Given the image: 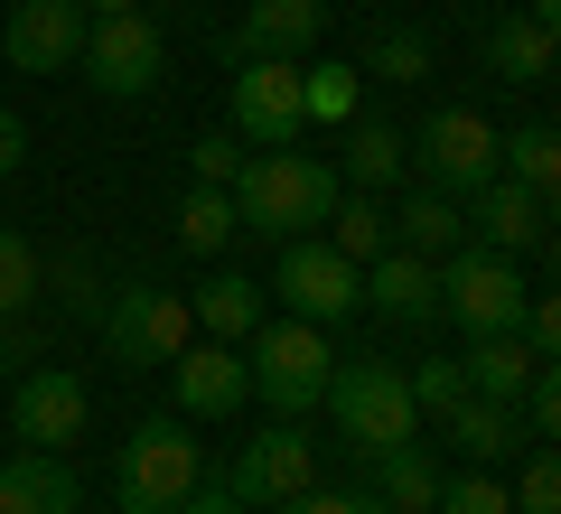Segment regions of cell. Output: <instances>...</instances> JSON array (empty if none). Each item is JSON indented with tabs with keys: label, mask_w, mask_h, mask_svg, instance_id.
<instances>
[{
	"label": "cell",
	"mask_w": 561,
	"mask_h": 514,
	"mask_svg": "<svg viewBox=\"0 0 561 514\" xmlns=\"http://www.w3.org/2000/svg\"><path fill=\"white\" fill-rule=\"evenodd\" d=\"M280 514H393V505H383L375 487H309V495H290Z\"/></svg>",
	"instance_id": "obj_36"
},
{
	"label": "cell",
	"mask_w": 561,
	"mask_h": 514,
	"mask_svg": "<svg viewBox=\"0 0 561 514\" xmlns=\"http://www.w3.org/2000/svg\"><path fill=\"white\" fill-rule=\"evenodd\" d=\"M402 169H412V150H402L393 122H375V113L346 122V159H337V179H346V187H393Z\"/></svg>",
	"instance_id": "obj_26"
},
{
	"label": "cell",
	"mask_w": 561,
	"mask_h": 514,
	"mask_svg": "<svg viewBox=\"0 0 561 514\" xmlns=\"http://www.w3.org/2000/svg\"><path fill=\"white\" fill-rule=\"evenodd\" d=\"M84 47V10L76 0H10V20H0V66H20V76H66Z\"/></svg>",
	"instance_id": "obj_14"
},
{
	"label": "cell",
	"mask_w": 561,
	"mask_h": 514,
	"mask_svg": "<svg viewBox=\"0 0 561 514\" xmlns=\"http://www.w3.org/2000/svg\"><path fill=\"white\" fill-rule=\"evenodd\" d=\"M356 290H365V309L393 318V328H431V318H440V262H421V253H402V243H383V253L356 272Z\"/></svg>",
	"instance_id": "obj_16"
},
{
	"label": "cell",
	"mask_w": 561,
	"mask_h": 514,
	"mask_svg": "<svg viewBox=\"0 0 561 514\" xmlns=\"http://www.w3.org/2000/svg\"><path fill=\"white\" fill-rule=\"evenodd\" d=\"M84 421H94V393H84V375H66V365H38V375H20V393H10L20 449H76Z\"/></svg>",
	"instance_id": "obj_13"
},
{
	"label": "cell",
	"mask_w": 561,
	"mask_h": 514,
	"mask_svg": "<svg viewBox=\"0 0 561 514\" xmlns=\"http://www.w3.org/2000/svg\"><path fill=\"white\" fill-rule=\"evenodd\" d=\"M505 495H515V514H561V458L534 449V458L515 468V487H505Z\"/></svg>",
	"instance_id": "obj_34"
},
{
	"label": "cell",
	"mask_w": 561,
	"mask_h": 514,
	"mask_svg": "<svg viewBox=\"0 0 561 514\" xmlns=\"http://www.w3.org/2000/svg\"><path fill=\"white\" fill-rule=\"evenodd\" d=\"M187 336H197L187 290H160V281H122V290H103V356H113V365H169Z\"/></svg>",
	"instance_id": "obj_8"
},
{
	"label": "cell",
	"mask_w": 561,
	"mask_h": 514,
	"mask_svg": "<svg viewBox=\"0 0 561 514\" xmlns=\"http://www.w3.org/2000/svg\"><path fill=\"white\" fill-rule=\"evenodd\" d=\"M234 169H243V140H234V132H197L187 179H197V187H234Z\"/></svg>",
	"instance_id": "obj_35"
},
{
	"label": "cell",
	"mask_w": 561,
	"mask_h": 514,
	"mask_svg": "<svg viewBox=\"0 0 561 514\" xmlns=\"http://www.w3.org/2000/svg\"><path fill=\"white\" fill-rule=\"evenodd\" d=\"M402 384H412V412H431V421H440L449 402H468V375H459V356H431V365H402Z\"/></svg>",
	"instance_id": "obj_32"
},
{
	"label": "cell",
	"mask_w": 561,
	"mask_h": 514,
	"mask_svg": "<svg viewBox=\"0 0 561 514\" xmlns=\"http://www.w3.org/2000/svg\"><path fill=\"white\" fill-rule=\"evenodd\" d=\"M440 431H449V449H468L478 468H486V458H505V449H524V421H515V402H486V393L449 402V412H440Z\"/></svg>",
	"instance_id": "obj_24"
},
{
	"label": "cell",
	"mask_w": 561,
	"mask_h": 514,
	"mask_svg": "<svg viewBox=\"0 0 561 514\" xmlns=\"http://www.w3.org/2000/svg\"><path fill=\"white\" fill-rule=\"evenodd\" d=\"M402 150H412L421 187H440V197H468V187L496 179V122L478 103H431V122L402 132Z\"/></svg>",
	"instance_id": "obj_6"
},
{
	"label": "cell",
	"mask_w": 561,
	"mask_h": 514,
	"mask_svg": "<svg viewBox=\"0 0 561 514\" xmlns=\"http://www.w3.org/2000/svg\"><path fill=\"white\" fill-rule=\"evenodd\" d=\"M84 20H113V10H140V0H76Z\"/></svg>",
	"instance_id": "obj_41"
},
{
	"label": "cell",
	"mask_w": 561,
	"mask_h": 514,
	"mask_svg": "<svg viewBox=\"0 0 561 514\" xmlns=\"http://www.w3.org/2000/svg\"><path fill=\"white\" fill-rule=\"evenodd\" d=\"M20 159H28V122L0 103V179H20Z\"/></svg>",
	"instance_id": "obj_39"
},
{
	"label": "cell",
	"mask_w": 561,
	"mask_h": 514,
	"mask_svg": "<svg viewBox=\"0 0 561 514\" xmlns=\"http://www.w3.org/2000/svg\"><path fill=\"white\" fill-rule=\"evenodd\" d=\"M262 281L253 272H206L197 290H187V318H197V336H216V346H243V336L262 328Z\"/></svg>",
	"instance_id": "obj_19"
},
{
	"label": "cell",
	"mask_w": 561,
	"mask_h": 514,
	"mask_svg": "<svg viewBox=\"0 0 561 514\" xmlns=\"http://www.w3.org/2000/svg\"><path fill=\"white\" fill-rule=\"evenodd\" d=\"M179 514H253V505H234V495H225V487H216V477H206V487H197V495H187V505H179Z\"/></svg>",
	"instance_id": "obj_40"
},
{
	"label": "cell",
	"mask_w": 561,
	"mask_h": 514,
	"mask_svg": "<svg viewBox=\"0 0 561 514\" xmlns=\"http://www.w3.org/2000/svg\"><path fill=\"white\" fill-rule=\"evenodd\" d=\"M262 299H280V309H290V318H309V328H337V318H356V309H365L356 262H346V253H328L319 235L272 243V281H262Z\"/></svg>",
	"instance_id": "obj_7"
},
{
	"label": "cell",
	"mask_w": 561,
	"mask_h": 514,
	"mask_svg": "<svg viewBox=\"0 0 561 514\" xmlns=\"http://www.w3.org/2000/svg\"><path fill=\"white\" fill-rule=\"evenodd\" d=\"M234 235H243V225H234V197H225V187H187V206H179V243H187V253L216 262Z\"/></svg>",
	"instance_id": "obj_29"
},
{
	"label": "cell",
	"mask_w": 561,
	"mask_h": 514,
	"mask_svg": "<svg viewBox=\"0 0 561 514\" xmlns=\"http://www.w3.org/2000/svg\"><path fill=\"white\" fill-rule=\"evenodd\" d=\"M197 487H206V449H197V431H187L179 412L131 421V439H122V468H113L122 514H179Z\"/></svg>",
	"instance_id": "obj_3"
},
{
	"label": "cell",
	"mask_w": 561,
	"mask_h": 514,
	"mask_svg": "<svg viewBox=\"0 0 561 514\" xmlns=\"http://www.w3.org/2000/svg\"><path fill=\"white\" fill-rule=\"evenodd\" d=\"M319 243H328V253H346V262L365 272V262H375L383 243H393V216H383V206L365 197V187H337V206L319 216Z\"/></svg>",
	"instance_id": "obj_25"
},
{
	"label": "cell",
	"mask_w": 561,
	"mask_h": 514,
	"mask_svg": "<svg viewBox=\"0 0 561 514\" xmlns=\"http://www.w3.org/2000/svg\"><path fill=\"white\" fill-rule=\"evenodd\" d=\"M47 290V253L20 235V225H0V318H28Z\"/></svg>",
	"instance_id": "obj_28"
},
{
	"label": "cell",
	"mask_w": 561,
	"mask_h": 514,
	"mask_svg": "<svg viewBox=\"0 0 561 514\" xmlns=\"http://www.w3.org/2000/svg\"><path fill=\"white\" fill-rule=\"evenodd\" d=\"M356 76H375V84H421V76H431V38H421V28H375Z\"/></svg>",
	"instance_id": "obj_31"
},
{
	"label": "cell",
	"mask_w": 561,
	"mask_h": 514,
	"mask_svg": "<svg viewBox=\"0 0 561 514\" xmlns=\"http://www.w3.org/2000/svg\"><path fill=\"white\" fill-rule=\"evenodd\" d=\"M459 375H468V393H486V402H515L524 384L542 375V356H534V346H524L515 328H496V336H468Z\"/></svg>",
	"instance_id": "obj_22"
},
{
	"label": "cell",
	"mask_w": 561,
	"mask_h": 514,
	"mask_svg": "<svg viewBox=\"0 0 561 514\" xmlns=\"http://www.w3.org/2000/svg\"><path fill=\"white\" fill-rule=\"evenodd\" d=\"M328 365H337V346H328V328H309V318L290 309H262V328L243 336V375H253V402L272 421H309L328 393Z\"/></svg>",
	"instance_id": "obj_2"
},
{
	"label": "cell",
	"mask_w": 561,
	"mask_h": 514,
	"mask_svg": "<svg viewBox=\"0 0 561 514\" xmlns=\"http://www.w3.org/2000/svg\"><path fill=\"white\" fill-rule=\"evenodd\" d=\"M57 290H66L57 309H94V318H103V299H94V262H84V253H66V262H57Z\"/></svg>",
	"instance_id": "obj_38"
},
{
	"label": "cell",
	"mask_w": 561,
	"mask_h": 514,
	"mask_svg": "<svg viewBox=\"0 0 561 514\" xmlns=\"http://www.w3.org/2000/svg\"><path fill=\"white\" fill-rule=\"evenodd\" d=\"M319 412L346 431V449H393V439H421V412H412V384H402V365L383 356H337L328 365V393Z\"/></svg>",
	"instance_id": "obj_4"
},
{
	"label": "cell",
	"mask_w": 561,
	"mask_h": 514,
	"mask_svg": "<svg viewBox=\"0 0 561 514\" xmlns=\"http://www.w3.org/2000/svg\"><path fill=\"white\" fill-rule=\"evenodd\" d=\"M365 477H375V495H383L393 514H431V505H440V487H449V477H440V458L421 449V439L365 449Z\"/></svg>",
	"instance_id": "obj_21"
},
{
	"label": "cell",
	"mask_w": 561,
	"mask_h": 514,
	"mask_svg": "<svg viewBox=\"0 0 561 514\" xmlns=\"http://www.w3.org/2000/svg\"><path fill=\"white\" fill-rule=\"evenodd\" d=\"M234 140L243 150H300L309 113H300V66L290 57H243L234 66Z\"/></svg>",
	"instance_id": "obj_11"
},
{
	"label": "cell",
	"mask_w": 561,
	"mask_h": 514,
	"mask_svg": "<svg viewBox=\"0 0 561 514\" xmlns=\"http://www.w3.org/2000/svg\"><path fill=\"white\" fill-rule=\"evenodd\" d=\"M76 66H84V84H94V94L140 103V94H160V76H169V38H160V20H150V10H113V20H84Z\"/></svg>",
	"instance_id": "obj_5"
},
{
	"label": "cell",
	"mask_w": 561,
	"mask_h": 514,
	"mask_svg": "<svg viewBox=\"0 0 561 514\" xmlns=\"http://www.w3.org/2000/svg\"><path fill=\"white\" fill-rule=\"evenodd\" d=\"M337 169H328L319 150H243V169H234V225L243 235H262V243H290V235H319V216L337 206Z\"/></svg>",
	"instance_id": "obj_1"
},
{
	"label": "cell",
	"mask_w": 561,
	"mask_h": 514,
	"mask_svg": "<svg viewBox=\"0 0 561 514\" xmlns=\"http://www.w3.org/2000/svg\"><path fill=\"white\" fill-rule=\"evenodd\" d=\"M524 431H534V449H552V431H561V384H552V365H542L534 384H524Z\"/></svg>",
	"instance_id": "obj_37"
},
{
	"label": "cell",
	"mask_w": 561,
	"mask_h": 514,
	"mask_svg": "<svg viewBox=\"0 0 561 514\" xmlns=\"http://www.w3.org/2000/svg\"><path fill=\"white\" fill-rule=\"evenodd\" d=\"M431 514H515V495H505V477L468 468V477H449V487H440V505H431Z\"/></svg>",
	"instance_id": "obj_33"
},
{
	"label": "cell",
	"mask_w": 561,
	"mask_h": 514,
	"mask_svg": "<svg viewBox=\"0 0 561 514\" xmlns=\"http://www.w3.org/2000/svg\"><path fill=\"white\" fill-rule=\"evenodd\" d=\"M234 505H290V495L319 487V439L300 431V421H272V431H253L234 449V468L216 477Z\"/></svg>",
	"instance_id": "obj_9"
},
{
	"label": "cell",
	"mask_w": 561,
	"mask_h": 514,
	"mask_svg": "<svg viewBox=\"0 0 561 514\" xmlns=\"http://www.w3.org/2000/svg\"><path fill=\"white\" fill-rule=\"evenodd\" d=\"M486 76H505V84H552V0H534V10H515V20L486 28Z\"/></svg>",
	"instance_id": "obj_20"
},
{
	"label": "cell",
	"mask_w": 561,
	"mask_h": 514,
	"mask_svg": "<svg viewBox=\"0 0 561 514\" xmlns=\"http://www.w3.org/2000/svg\"><path fill=\"white\" fill-rule=\"evenodd\" d=\"M328 38V0H253V10H243V28L234 38H225V57H290L300 66L309 47Z\"/></svg>",
	"instance_id": "obj_17"
},
{
	"label": "cell",
	"mask_w": 561,
	"mask_h": 514,
	"mask_svg": "<svg viewBox=\"0 0 561 514\" xmlns=\"http://www.w3.org/2000/svg\"><path fill=\"white\" fill-rule=\"evenodd\" d=\"M169 402L179 421H225L253 402V375H243V346H216V336H187L169 356Z\"/></svg>",
	"instance_id": "obj_12"
},
{
	"label": "cell",
	"mask_w": 561,
	"mask_h": 514,
	"mask_svg": "<svg viewBox=\"0 0 561 514\" xmlns=\"http://www.w3.org/2000/svg\"><path fill=\"white\" fill-rule=\"evenodd\" d=\"M468 243H486V253H534V243H552V197H534V187H515L496 169L486 187H468Z\"/></svg>",
	"instance_id": "obj_15"
},
{
	"label": "cell",
	"mask_w": 561,
	"mask_h": 514,
	"mask_svg": "<svg viewBox=\"0 0 561 514\" xmlns=\"http://www.w3.org/2000/svg\"><path fill=\"white\" fill-rule=\"evenodd\" d=\"M356 66L346 57H328V66H300V113L309 122H328V132H346V122H356Z\"/></svg>",
	"instance_id": "obj_30"
},
{
	"label": "cell",
	"mask_w": 561,
	"mask_h": 514,
	"mask_svg": "<svg viewBox=\"0 0 561 514\" xmlns=\"http://www.w3.org/2000/svg\"><path fill=\"white\" fill-rule=\"evenodd\" d=\"M393 243H402V253H421V262L459 253V243H468V206L440 197V187H412V197H402V216H393Z\"/></svg>",
	"instance_id": "obj_23"
},
{
	"label": "cell",
	"mask_w": 561,
	"mask_h": 514,
	"mask_svg": "<svg viewBox=\"0 0 561 514\" xmlns=\"http://www.w3.org/2000/svg\"><path fill=\"white\" fill-rule=\"evenodd\" d=\"M0 514H84V487L66 449H10L0 458Z\"/></svg>",
	"instance_id": "obj_18"
},
{
	"label": "cell",
	"mask_w": 561,
	"mask_h": 514,
	"mask_svg": "<svg viewBox=\"0 0 561 514\" xmlns=\"http://www.w3.org/2000/svg\"><path fill=\"white\" fill-rule=\"evenodd\" d=\"M515 309H524L515 253H486V243L440 253V318H459L468 336H496V328H515Z\"/></svg>",
	"instance_id": "obj_10"
},
{
	"label": "cell",
	"mask_w": 561,
	"mask_h": 514,
	"mask_svg": "<svg viewBox=\"0 0 561 514\" xmlns=\"http://www.w3.org/2000/svg\"><path fill=\"white\" fill-rule=\"evenodd\" d=\"M496 169H505L515 187H534V197H552V179H561V132H552V122L496 132Z\"/></svg>",
	"instance_id": "obj_27"
}]
</instances>
